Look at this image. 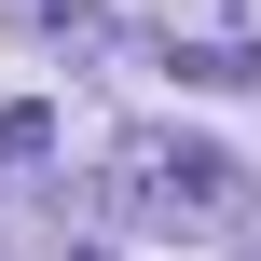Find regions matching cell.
Here are the masks:
<instances>
[{
	"label": "cell",
	"instance_id": "cell-2",
	"mask_svg": "<svg viewBox=\"0 0 261 261\" xmlns=\"http://www.w3.org/2000/svg\"><path fill=\"white\" fill-rule=\"evenodd\" d=\"M41 151H55V110L14 96V110H0V165H41Z\"/></svg>",
	"mask_w": 261,
	"mask_h": 261
},
{
	"label": "cell",
	"instance_id": "cell-4",
	"mask_svg": "<svg viewBox=\"0 0 261 261\" xmlns=\"http://www.w3.org/2000/svg\"><path fill=\"white\" fill-rule=\"evenodd\" d=\"M28 28H96V0H14Z\"/></svg>",
	"mask_w": 261,
	"mask_h": 261
},
{
	"label": "cell",
	"instance_id": "cell-1",
	"mask_svg": "<svg viewBox=\"0 0 261 261\" xmlns=\"http://www.w3.org/2000/svg\"><path fill=\"white\" fill-rule=\"evenodd\" d=\"M96 220L110 234H138V248H220L234 220H248V193H234V151H206V138H110V179H96Z\"/></svg>",
	"mask_w": 261,
	"mask_h": 261
},
{
	"label": "cell",
	"instance_id": "cell-3",
	"mask_svg": "<svg viewBox=\"0 0 261 261\" xmlns=\"http://www.w3.org/2000/svg\"><path fill=\"white\" fill-rule=\"evenodd\" d=\"M179 83H261L248 41H179Z\"/></svg>",
	"mask_w": 261,
	"mask_h": 261
}]
</instances>
